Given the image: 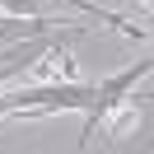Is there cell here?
Masks as SVG:
<instances>
[{
	"label": "cell",
	"instance_id": "6da1fadb",
	"mask_svg": "<svg viewBox=\"0 0 154 154\" xmlns=\"http://www.w3.org/2000/svg\"><path fill=\"white\" fill-rule=\"evenodd\" d=\"M149 70H154L149 61H135V66H126V70H117V75H107V79L94 84V103L79 112V117H84V126H79V149H89V145L103 135V126L135 103V84H140Z\"/></svg>",
	"mask_w": 154,
	"mask_h": 154
}]
</instances>
